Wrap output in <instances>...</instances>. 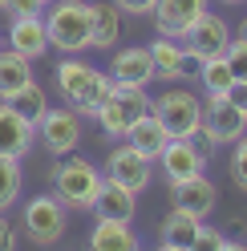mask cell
I'll use <instances>...</instances> for the list:
<instances>
[{
  "instance_id": "cell-1",
  "label": "cell",
  "mask_w": 247,
  "mask_h": 251,
  "mask_svg": "<svg viewBox=\"0 0 247 251\" xmlns=\"http://www.w3.org/2000/svg\"><path fill=\"white\" fill-rule=\"evenodd\" d=\"M57 89H61V98H65L69 109L94 118L98 109L110 101L114 77L105 69H94V65H85V61H77V57H65L57 65Z\"/></svg>"
},
{
  "instance_id": "cell-2",
  "label": "cell",
  "mask_w": 247,
  "mask_h": 251,
  "mask_svg": "<svg viewBox=\"0 0 247 251\" xmlns=\"http://www.w3.org/2000/svg\"><path fill=\"white\" fill-rule=\"evenodd\" d=\"M45 28H49L53 49H61L65 57L81 53L94 45V4H85V0H53Z\"/></svg>"
},
{
  "instance_id": "cell-3",
  "label": "cell",
  "mask_w": 247,
  "mask_h": 251,
  "mask_svg": "<svg viewBox=\"0 0 247 251\" xmlns=\"http://www.w3.org/2000/svg\"><path fill=\"white\" fill-rule=\"evenodd\" d=\"M101 182H105V175L89 158H81V154H65L53 170V195L69 211H89V202L101 191Z\"/></svg>"
},
{
  "instance_id": "cell-4",
  "label": "cell",
  "mask_w": 247,
  "mask_h": 251,
  "mask_svg": "<svg viewBox=\"0 0 247 251\" xmlns=\"http://www.w3.org/2000/svg\"><path fill=\"white\" fill-rule=\"evenodd\" d=\"M21 227L37 247L61 243L65 231H69V207L57 195H33L25 202V211H21Z\"/></svg>"
},
{
  "instance_id": "cell-5",
  "label": "cell",
  "mask_w": 247,
  "mask_h": 251,
  "mask_svg": "<svg viewBox=\"0 0 247 251\" xmlns=\"http://www.w3.org/2000/svg\"><path fill=\"white\" fill-rule=\"evenodd\" d=\"M247 134V114L227 101V93H211L203 101V126H198V142L203 146H235Z\"/></svg>"
},
{
  "instance_id": "cell-6",
  "label": "cell",
  "mask_w": 247,
  "mask_h": 251,
  "mask_svg": "<svg viewBox=\"0 0 247 251\" xmlns=\"http://www.w3.org/2000/svg\"><path fill=\"white\" fill-rule=\"evenodd\" d=\"M150 114L166 126V134L171 138H195L198 126H203V101L195 98L191 89H166L158 98L150 101Z\"/></svg>"
},
{
  "instance_id": "cell-7",
  "label": "cell",
  "mask_w": 247,
  "mask_h": 251,
  "mask_svg": "<svg viewBox=\"0 0 247 251\" xmlns=\"http://www.w3.org/2000/svg\"><path fill=\"white\" fill-rule=\"evenodd\" d=\"M150 114V98H146V89H134V85H114L110 93V101H105L98 109V126H101V134L105 138H126L130 134V126Z\"/></svg>"
},
{
  "instance_id": "cell-8",
  "label": "cell",
  "mask_w": 247,
  "mask_h": 251,
  "mask_svg": "<svg viewBox=\"0 0 247 251\" xmlns=\"http://www.w3.org/2000/svg\"><path fill=\"white\" fill-rule=\"evenodd\" d=\"M101 175L110 178V182H118V186H126V191H134V195H142L146 186H150V178H154V162L126 142V146H114L110 150Z\"/></svg>"
},
{
  "instance_id": "cell-9",
  "label": "cell",
  "mask_w": 247,
  "mask_h": 251,
  "mask_svg": "<svg viewBox=\"0 0 247 251\" xmlns=\"http://www.w3.org/2000/svg\"><path fill=\"white\" fill-rule=\"evenodd\" d=\"M231 45V28L223 17H215V12H203L187 33H182V49H187L195 61H211V57H223Z\"/></svg>"
},
{
  "instance_id": "cell-10",
  "label": "cell",
  "mask_w": 247,
  "mask_h": 251,
  "mask_svg": "<svg viewBox=\"0 0 247 251\" xmlns=\"http://www.w3.org/2000/svg\"><path fill=\"white\" fill-rule=\"evenodd\" d=\"M158 166H162V175L171 178V186L182 182V178H195V175L207 170V146L198 142V138H171L166 150L158 154Z\"/></svg>"
},
{
  "instance_id": "cell-11",
  "label": "cell",
  "mask_w": 247,
  "mask_h": 251,
  "mask_svg": "<svg viewBox=\"0 0 247 251\" xmlns=\"http://www.w3.org/2000/svg\"><path fill=\"white\" fill-rule=\"evenodd\" d=\"M37 134H41V142H45V150H49V154L65 158V154H73L77 142H81V114H77V109H69V105L49 109V114L41 118Z\"/></svg>"
},
{
  "instance_id": "cell-12",
  "label": "cell",
  "mask_w": 247,
  "mask_h": 251,
  "mask_svg": "<svg viewBox=\"0 0 247 251\" xmlns=\"http://www.w3.org/2000/svg\"><path fill=\"white\" fill-rule=\"evenodd\" d=\"M150 61H154V77H162V81H182V77L198 81V69H203V61H195L182 49V41H171V37H158L150 45Z\"/></svg>"
},
{
  "instance_id": "cell-13",
  "label": "cell",
  "mask_w": 247,
  "mask_h": 251,
  "mask_svg": "<svg viewBox=\"0 0 247 251\" xmlns=\"http://www.w3.org/2000/svg\"><path fill=\"white\" fill-rule=\"evenodd\" d=\"M207 12V0H158L154 4V28L158 37H171L182 41V33Z\"/></svg>"
},
{
  "instance_id": "cell-14",
  "label": "cell",
  "mask_w": 247,
  "mask_h": 251,
  "mask_svg": "<svg viewBox=\"0 0 247 251\" xmlns=\"http://www.w3.org/2000/svg\"><path fill=\"white\" fill-rule=\"evenodd\" d=\"M114 85H134V89H146L154 81V61H150V45H134V49H122L114 53L110 69Z\"/></svg>"
},
{
  "instance_id": "cell-15",
  "label": "cell",
  "mask_w": 247,
  "mask_h": 251,
  "mask_svg": "<svg viewBox=\"0 0 247 251\" xmlns=\"http://www.w3.org/2000/svg\"><path fill=\"white\" fill-rule=\"evenodd\" d=\"M171 202L178 211H187L195 219H207L215 211V202H219V191H215V182L203 178V175H195V178H182L171 186Z\"/></svg>"
},
{
  "instance_id": "cell-16",
  "label": "cell",
  "mask_w": 247,
  "mask_h": 251,
  "mask_svg": "<svg viewBox=\"0 0 247 251\" xmlns=\"http://www.w3.org/2000/svg\"><path fill=\"white\" fill-rule=\"evenodd\" d=\"M4 41H8V49H17L28 61L45 57L49 53V28H45V17H12Z\"/></svg>"
},
{
  "instance_id": "cell-17",
  "label": "cell",
  "mask_w": 247,
  "mask_h": 251,
  "mask_svg": "<svg viewBox=\"0 0 247 251\" xmlns=\"http://www.w3.org/2000/svg\"><path fill=\"white\" fill-rule=\"evenodd\" d=\"M37 142V126H28L8 101H0V154H12V158H25Z\"/></svg>"
},
{
  "instance_id": "cell-18",
  "label": "cell",
  "mask_w": 247,
  "mask_h": 251,
  "mask_svg": "<svg viewBox=\"0 0 247 251\" xmlns=\"http://www.w3.org/2000/svg\"><path fill=\"white\" fill-rule=\"evenodd\" d=\"M89 211H94L98 219H118V223H130L134 211H138V195L105 178V182H101V191L94 195V202H89Z\"/></svg>"
},
{
  "instance_id": "cell-19",
  "label": "cell",
  "mask_w": 247,
  "mask_h": 251,
  "mask_svg": "<svg viewBox=\"0 0 247 251\" xmlns=\"http://www.w3.org/2000/svg\"><path fill=\"white\" fill-rule=\"evenodd\" d=\"M126 142L138 150V154H146L150 162H158V154L166 150V142H171V134H166V126L154 118V114H142L134 126H130V134H126Z\"/></svg>"
},
{
  "instance_id": "cell-20",
  "label": "cell",
  "mask_w": 247,
  "mask_h": 251,
  "mask_svg": "<svg viewBox=\"0 0 247 251\" xmlns=\"http://www.w3.org/2000/svg\"><path fill=\"white\" fill-rule=\"evenodd\" d=\"M89 251H142V247H138V235H134L130 223L98 219L94 235H89Z\"/></svg>"
},
{
  "instance_id": "cell-21",
  "label": "cell",
  "mask_w": 247,
  "mask_h": 251,
  "mask_svg": "<svg viewBox=\"0 0 247 251\" xmlns=\"http://www.w3.org/2000/svg\"><path fill=\"white\" fill-rule=\"evenodd\" d=\"M33 81V61L21 57L17 49H4L0 53V101H8L17 89H25Z\"/></svg>"
},
{
  "instance_id": "cell-22",
  "label": "cell",
  "mask_w": 247,
  "mask_h": 251,
  "mask_svg": "<svg viewBox=\"0 0 247 251\" xmlns=\"http://www.w3.org/2000/svg\"><path fill=\"white\" fill-rule=\"evenodd\" d=\"M118 37H122V8L114 0L94 4V49H114Z\"/></svg>"
},
{
  "instance_id": "cell-23",
  "label": "cell",
  "mask_w": 247,
  "mask_h": 251,
  "mask_svg": "<svg viewBox=\"0 0 247 251\" xmlns=\"http://www.w3.org/2000/svg\"><path fill=\"white\" fill-rule=\"evenodd\" d=\"M8 105L17 109V114H21L28 126H41V118L49 114V98H45V89H41L37 81H28L25 89H17V93L8 98Z\"/></svg>"
},
{
  "instance_id": "cell-24",
  "label": "cell",
  "mask_w": 247,
  "mask_h": 251,
  "mask_svg": "<svg viewBox=\"0 0 247 251\" xmlns=\"http://www.w3.org/2000/svg\"><path fill=\"white\" fill-rule=\"evenodd\" d=\"M198 227H203V219H195V215H187V211H171L162 219V243H174V247H182L187 251L191 247V239L198 235Z\"/></svg>"
},
{
  "instance_id": "cell-25",
  "label": "cell",
  "mask_w": 247,
  "mask_h": 251,
  "mask_svg": "<svg viewBox=\"0 0 247 251\" xmlns=\"http://www.w3.org/2000/svg\"><path fill=\"white\" fill-rule=\"evenodd\" d=\"M21 182H25V175H21V158L0 154V211H8L12 202H17Z\"/></svg>"
},
{
  "instance_id": "cell-26",
  "label": "cell",
  "mask_w": 247,
  "mask_h": 251,
  "mask_svg": "<svg viewBox=\"0 0 247 251\" xmlns=\"http://www.w3.org/2000/svg\"><path fill=\"white\" fill-rule=\"evenodd\" d=\"M231 81H235V73H231L227 57H211V61H203V69H198V85L207 89V98H211V93H227Z\"/></svg>"
},
{
  "instance_id": "cell-27",
  "label": "cell",
  "mask_w": 247,
  "mask_h": 251,
  "mask_svg": "<svg viewBox=\"0 0 247 251\" xmlns=\"http://www.w3.org/2000/svg\"><path fill=\"white\" fill-rule=\"evenodd\" d=\"M227 65H231V73H235V81H247V41H239V37H231V45H227Z\"/></svg>"
},
{
  "instance_id": "cell-28",
  "label": "cell",
  "mask_w": 247,
  "mask_h": 251,
  "mask_svg": "<svg viewBox=\"0 0 247 251\" xmlns=\"http://www.w3.org/2000/svg\"><path fill=\"white\" fill-rule=\"evenodd\" d=\"M231 178L239 191H247V134L235 142V154H231Z\"/></svg>"
},
{
  "instance_id": "cell-29",
  "label": "cell",
  "mask_w": 247,
  "mask_h": 251,
  "mask_svg": "<svg viewBox=\"0 0 247 251\" xmlns=\"http://www.w3.org/2000/svg\"><path fill=\"white\" fill-rule=\"evenodd\" d=\"M223 235L219 231H211V227H198V235H195V239H191V247L187 251H223Z\"/></svg>"
},
{
  "instance_id": "cell-30",
  "label": "cell",
  "mask_w": 247,
  "mask_h": 251,
  "mask_svg": "<svg viewBox=\"0 0 247 251\" xmlns=\"http://www.w3.org/2000/svg\"><path fill=\"white\" fill-rule=\"evenodd\" d=\"M8 17H45V0H8Z\"/></svg>"
},
{
  "instance_id": "cell-31",
  "label": "cell",
  "mask_w": 247,
  "mask_h": 251,
  "mask_svg": "<svg viewBox=\"0 0 247 251\" xmlns=\"http://www.w3.org/2000/svg\"><path fill=\"white\" fill-rule=\"evenodd\" d=\"M114 4H118L122 12H134V17H146V12H154V4H158V0H114Z\"/></svg>"
},
{
  "instance_id": "cell-32",
  "label": "cell",
  "mask_w": 247,
  "mask_h": 251,
  "mask_svg": "<svg viewBox=\"0 0 247 251\" xmlns=\"http://www.w3.org/2000/svg\"><path fill=\"white\" fill-rule=\"evenodd\" d=\"M0 251H17V231L4 215H0Z\"/></svg>"
},
{
  "instance_id": "cell-33",
  "label": "cell",
  "mask_w": 247,
  "mask_h": 251,
  "mask_svg": "<svg viewBox=\"0 0 247 251\" xmlns=\"http://www.w3.org/2000/svg\"><path fill=\"white\" fill-rule=\"evenodd\" d=\"M227 101H231V105H239L243 114H247V81H231V89H227Z\"/></svg>"
},
{
  "instance_id": "cell-34",
  "label": "cell",
  "mask_w": 247,
  "mask_h": 251,
  "mask_svg": "<svg viewBox=\"0 0 247 251\" xmlns=\"http://www.w3.org/2000/svg\"><path fill=\"white\" fill-rule=\"evenodd\" d=\"M223 251H247V243H231V239H227V243H223Z\"/></svg>"
},
{
  "instance_id": "cell-35",
  "label": "cell",
  "mask_w": 247,
  "mask_h": 251,
  "mask_svg": "<svg viewBox=\"0 0 247 251\" xmlns=\"http://www.w3.org/2000/svg\"><path fill=\"white\" fill-rule=\"evenodd\" d=\"M154 251H182V247H174V243H158Z\"/></svg>"
},
{
  "instance_id": "cell-36",
  "label": "cell",
  "mask_w": 247,
  "mask_h": 251,
  "mask_svg": "<svg viewBox=\"0 0 247 251\" xmlns=\"http://www.w3.org/2000/svg\"><path fill=\"white\" fill-rule=\"evenodd\" d=\"M239 41H247V17H243V25H239Z\"/></svg>"
},
{
  "instance_id": "cell-37",
  "label": "cell",
  "mask_w": 247,
  "mask_h": 251,
  "mask_svg": "<svg viewBox=\"0 0 247 251\" xmlns=\"http://www.w3.org/2000/svg\"><path fill=\"white\" fill-rule=\"evenodd\" d=\"M0 53H4V33H0Z\"/></svg>"
},
{
  "instance_id": "cell-38",
  "label": "cell",
  "mask_w": 247,
  "mask_h": 251,
  "mask_svg": "<svg viewBox=\"0 0 247 251\" xmlns=\"http://www.w3.org/2000/svg\"><path fill=\"white\" fill-rule=\"evenodd\" d=\"M223 4H243V0H223Z\"/></svg>"
},
{
  "instance_id": "cell-39",
  "label": "cell",
  "mask_w": 247,
  "mask_h": 251,
  "mask_svg": "<svg viewBox=\"0 0 247 251\" xmlns=\"http://www.w3.org/2000/svg\"><path fill=\"white\" fill-rule=\"evenodd\" d=\"M0 8H8V0H0Z\"/></svg>"
},
{
  "instance_id": "cell-40",
  "label": "cell",
  "mask_w": 247,
  "mask_h": 251,
  "mask_svg": "<svg viewBox=\"0 0 247 251\" xmlns=\"http://www.w3.org/2000/svg\"><path fill=\"white\" fill-rule=\"evenodd\" d=\"M45 4H53V0H45Z\"/></svg>"
}]
</instances>
